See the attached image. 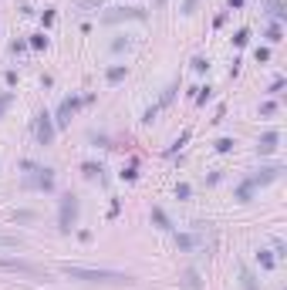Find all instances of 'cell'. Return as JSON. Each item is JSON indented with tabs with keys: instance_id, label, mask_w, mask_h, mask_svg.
Instances as JSON below:
<instances>
[{
	"instance_id": "obj_26",
	"label": "cell",
	"mask_w": 287,
	"mask_h": 290,
	"mask_svg": "<svg viewBox=\"0 0 287 290\" xmlns=\"http://www.w3.org/2000/svg\"><path fill=\"white\" fill-rule=\"evenodd\" d=\"M189 142V132H183V135H179V139H176V142H172V148H169V152H176V148H183V145Z\"/></svg>"
},
{
	"instance_id": "obj_15",
	"label": "cell",
	"mask_w": 287,
	"mask_h": 290,
	"mask_svg": "<svg viewBox=\"0 0 287 290\" xmlns=\"http://www.w3.org/2000/svg\"><path fill=\"white\" fill-rule=\"evenodd\" d=\"M250 196H253V186H250V182H240V189H236V199H240V203H250Z\"/></svg>"
},
{
	"instance_id": "obj_16",
	"label": "cell",
	"mask_w": 287,
	"mask_h": 290,
	"mask_svg": "<svg viewBox=\"0 0 287 290\" xmlns=\"http://www.w3.org/2000/svg\"><path fill=\"white\" fill-rule=\"evenodd\" d=\"M183 284H186L189 290H200V274H196V270H186V277H183Z\"/></svg>"
},
{
	"instance_id": "obj_34",
	"label": "cell",
	"mask_w": 287,
	"mask_h": 290,
	"mask_svg": "<svg viewBox=\"0 0 287 290\" xmlns=\"http://www.w3.org/2000/svg\"><path fill=\"white\" fill-rule=\"evenodd\" d=\"M155 3H159V7H162V3H166V0H155Z\"/></svg>"
},
{
	"instance_id": "obj_20",
	"label": "cell",
	"mask_w": 287,
	"mask_h": 290,
	"mask_svg": "<svg viewBox=\"0 0 287 290\" xmlns=\"http://www.w3.org/2000/svg\"><path fill=\"white\" fill-rule=\"evenodd\" d=\"M105 0H74V7L78 10H95V7H101Z\"/></svg>"
},
{
	"instance_id": "obj_1",
	"label": "cell",
	"mask_w": 287,
	"mask_h": 290,
	"mask_svg": "<svg viewBox=\"0 0 287 290\" xmlns=\"http://www.w3.org/2000/svg\"><path fill=\"white\" fill-rule=\"evenodd\" d=\"M61 274L84 284H129L132 280L129 274H118V270H95V267H71V263H61Z\"/></svg>"
},
{
	"instance_id": "obj_22",
	"label": "cell",
	"mask_w": 287,
	"mask_h": 290,
	"mask_svg": "<svg viewBox=\"0 0 287 290\" xmlns=\"http://www.w3.org/2000/svg\"><path fill=\"white\" fill-rule=\"evenodd\" d=\"M267 41H270V44H277V41H281V24H274V27L267 31Z\"/></svg>"
},
{
	"instance_id": "obj_7",
	"label": "cell",
	"mask_w": 287,
	"mask_h": 290,
	"mask_svg": "<svg viewBox=\"0 0 287 290\" xmlns=\"http://www.w3.org/2000/svg\"><path fill=\"white\" fill-rule=\"evenodd\" d=\"M281 172H284L281 165H264V169H260V172H253V176H250L247 182H250V186L257 189V186H267V182H274V179H277Z\"/></svg>"
},
{
	"instance_id": "obj_21",
	"label": "cell",
	"mask_w": 287,
	"mask_h": 290,
	"mask_svg": "<svg viewBox=\"0 0 287 290\" xmlns=\"http://www.w3.org/2000/svg\"><path fill=\"white\" fill-rule=\"evenodd\" d=\"M81 172H84L88 179H95V176L101 172V165H95V162H84V165H81Z\"/></svg>"
},
{
	"instance_id": "obj_25",
	"label": "cell",
	"mask_w": 287,
	"mask_h": 290,
	"mask_svg": "<svg viewBox=\"0 0 287 290\" xmlns=\"http://www.w3.org/2000/svg\"><path fill=\"white\" fill-rule=\"evenodd\" d=\"M206 68H210L206 58H193V71H206Z\"/></svg>"
},
{
	"instance_id": "obj_10",
	"label": "cell",
	"mask_w": 287,
	"mask_h": 290,
	"mask_svg": "<svg viewBox=\"0 0 287 290\" xmlns=\"http://www.w3.org/2000/svg\"><path fill=\"white\" fill-rule=\"evenodd\" d=\"M277 142H281V135H277V132H264V135H260V142H257V152H260V155H270V152L277 148Z\"/></svg>"
},
{
	"instance_id": "obj_3",
	"label": "cell",
	"mask_w": 287,
	"mask_h": 290,
	"mask_svg": "<svg viewBox=\"0 0 287 290\" xmlns=\"http://www.w3.org/2000/svg\"><path fill=\"white\" fill-rule=\"evenodd\" d=\"M0 270H7V274H41V267L37 263H31V260H20V257H0Z\"/></svg>"
},
{
	"instance_id": "obj_6",
	"label": "cell",
	"mask_w": 287,
	"mask_h": 290,
	"mask_svg": "<svg viewBox=\"0 0 287 290\" xmlns=\"http://www.w3.org/2000/svg\"><path fill=\"white\" fill-rule=\"evenodd\" d=\"M78 108H81V98H65V101H61V108H58V118H54V125H58V129H65V125L71 122V115L78 112Z\"/></svg>"
},
{
	"instance_id": "obj_5",
	"label": "cell",
	"mask_w": 287,
	"mask_h": 290,
	"mask_svg": "<svg viewBox=\"0 0 287 290\" xmlns=\"http://www.w3.org/2000/svg\"><path fill=\"white\" fill-rule=\"evenodd\" d=\"M34 135H37V142H41V145H51V142H54V122H51V115H48V112H41V115H37V122H34Z\"/></svg>"
},
{
	"instance_id": "obj_4",
	"label": "cell",
	"mask_w": 287,
	"mask_h": 290,
	"mask_svg": "<svg viewBox=\"0 0 287 290\" xmlns=\"http://www.w3.org/2000/svg\"><path fill=\"white\" fill-rule=\"evenodd\" d=\"M101 20L105 24H115V20H145V10L142 7H115V10H105Z\"/></svg>"
},
{
	"instance_id": "obj_33",
	"label": "cell",
	"mask_w": 287,
	"mask_h": 290,
	"mask_svg": "<svg viewBox=\"0 0 287 290\" xmlns=\"http://www.w3.org/2000/svg\"><path fill=\"white\" fill-rule=\"evenodd\" d=\"M243 3H247V0H230V7H243Z\"/></svg>"
},
{
	"instance_id": "obj_24",
	"label": "cell",
	"mask_w": 287,
	"mask_h": 290,
	"mask_svg": "<svg viewBox=\"0 0 287 290\" xmlns=\"http://www.w3.org/2000/svg\"><path fill=\"white\" fill-rule=\"evenodd\" d=\"M189 193H193V189H189L186 182H179V186H176V199H189Z\"/></svg>"
},
{
	"instance_id": "obj_11",
	"label": "cell",
	"mask_w": 287,
	"mask_h": 290,
	"mask_svg": "<svg viewBox=\"0 0 287 290\" xmlns=\"http://www.w3.org/2000/svg\"><path fill=\"white\" fill-rule=\"evenodd\" d=\"M17 246H24L20 233H0V250H17Z\"/></svg>"
},
{
	"instance_id": "obj_9",
	"label": "cell",
	"mask_w": 287,
	"mask_h": 290,
	"mask_svg": "<svg viewBox=\"0 0 287 290\" xmlns=\"http://www.w3.org/2000/svg\"><path fill=\"white\" fill-rule=\"evenodd\" d=\"M176 91H179V88H176V84H169V88L162 91V98H159V101H155V105H152V108L142 115V122H152V118H155V115H159V112H162V108H166V105L176 98Z\"/></svg>"
},
{
	"instance_id": "obj_28",
	"label": "cell",
	"mask_w": 287,
	"mask_h": 290,
	"mask_svg": "<svg viewBox=\"0 0 287 290\" xmlns=\"http://www.w3.org/2000/svg\"><path fill=\"white\" fill-rule=\"evenodd\" d=\"M14 219H17V223H31V219H34V213H31V209H20Z\"/></svg>"
},
{
	"instance_id": "obj_8",
	"label": "cell",
	"mask_w": 287,
	"mask_h": 290,
	"mask_svg": "<svg viewBox=\"0 0 287 290\" xmlns=\"http://www.w3.org/2000/svg\"><path fill=\"white\" fill-rule=\"evenodd\" d=\"M34 172H37V176H27V179H24L31 189H51V186H54V172H51V169H34Z\"/></svg>"
},
{
	"instance_id": "obj_23",
	"label": "cell",
	"mask_w": 287,
	"mask_h": 290,
	"mask_svg": "<svg viewBox=\"0 0 287 290\" xmlns=\"http://www.w3.org/2000/svg\"><path fill=\"white\" fill-rule=\"evenodd\" d=\"M31 48H37V51L48 48V37H44V34H34V37H31Z\"/></svg>"
},
{
	"instance_id": "obj_14",
	"label": "cell",
	"mask_w": 287,
	"mask_h": 290,
	"mask_svg": "<svg viewBox=\"0 0 287 290\" xmlns=\"http://www.w3.org/2000/svg\"><path fill=\"white\" fill-rule=\"evenodd\" d=\"M240 280H243V290H260V287H257V280H253V274H250L247 267L240 270Z\"/></svg>"
},
{
	"instance_id": "obj_17",
	"label": "cell",
	"mask_w": 287,
	"mask_h": 290,
	"mask_svg": "<svg viewBox=\"0 0 287 290\" xmlns=\"http://www.w3.org/2000/svg\"><path fill=\"white\" fill-rule=\"evenodd\" d=\"M105 78H108L112 84H115V81H122V78H125V64H115V68H108V74H105Z\"/></svg>"
},
{
	"instance_id": "obj_30",
	"label": "cell",
	"mask_w": 287,
	"mask_h": 290,
	"mask_svg": "<svg viewBox=\"0 0 287 290\" xmlns=\"http://www.w3.org/2000/svg\"><path fill=\"white\" fill-rule=\"evenodd\" d=\"M257 61H270V51L267 48H257Z\"/></svg>"
},
{
	"instance_id": "obj_19",
	"label": "cell",
	"mask_w": 287,
	"mask_h": 290,
	"mask_svg": "<svg viewBox=\"0 0 287 290\" xmlns=\"http://www.w3.org/2000/svg\"><path fill=\"white\" fill-rule=\"evenodd\" d=\"M257 260H260V267H264V270H270V267H274V253H267V250H260V253H257Z\"/></svg>"
},
{
	"instance_id": "obj_29",
	"label": "cell",
	"mask_w": 287,
	"mask_h": 290,
	"mask_svg": "<svg viewBox=\"0 0 287 290\" xmlns=\"http://www.w3.org/2000/svg\"><path fill=\"white\" fill-rule=\"evenodd\" d=\"M125 48H129V41H122V37H118V41H112V51H125Z\"/></svg>"
},
{
	"instance_id": "obj_13",
	"label": "cell",
	"mask_w": 287,
	"mask_h": 290,
	"mask_svg": "<svg viewBox=\"0 0 287 290\" xmlns=\"http://www.w3.org/2000/svg\"><path fill=\"white\" fill-rule=\"evenodd\" d=\"M152 223H155L159 229H172V223H169V216H166L162 209H152Z\"/></svg>"
},
{
	"instance_id": "obj_31",
	"label": "cell",
	"mask_w": 287,
	"mask_h": 290,
	"mask_svg": "<svg viewBox=\"0 0 287 290\" xmlns=\"http://www.w3.org/2000/svg\"><path fill=\"white\" fill-rule=\"evenodd\" d=\"M274 108H277L274 101H264V108H260V115H274Z\"/></svg>"
},
{
	"instance_id": "obj_32",
	"label": "cell",
	"mask_w": 287,
	"mask_h": 290,
	"mask_svg": "<svg viewBox=\"0 0 287 290\" xmlns=\"http://www.w3.org/2000/svg\"><path fill=\"white\" fill-rule=\"evenodd\" d=\"M10 98H14V95H0V115H3V108L10 105Z\"/></svg>"
},
{
	"instance_id": "obj_2",
	"label": "cell",
	"mask_w": 287,
	"mask_h": 290,
	"mask_svg": "<svg viewBox=\"0 0 287 290\" xmlns=\"http://www.w3.org/2000/svg\"><path fill=\"white\" fill-rule=\"evenodd\" d=\"M74 219H78V196L68 193V196L61 199V209H58V229H61V233H71Z\"/></svg>"
},
{
	"instance_id": "obj_12",
	"label": "cell",
	"mask_w": 287,
	"mask_h": 290,
	"mask_svg": "<svg viewBox=\"0 0 287 290\" xmlns=\"http://www.w3.org/2000/svg\"><path fill=\"white\" fill-rule=\"evenodd\" d=\"M176 246H179V250H193V246H196V236H189V233H176Z\"/></svg>"
},
{
	"instance_id": "obj_27",
	"label": "cell",
	"mask_w": 287,
	"mask_h": 290,
	"mask_svg": "<svg viewBox=\"0 0 287 290\" xmlns=\"http://www.w3.org/2000/svg\"><path fill=\"white\" fill-rule=\"evenodd\" d=\"M230 148H233V139H219L216 142V152H230Z\"/></svg>"
},
{
	"instance_id": "obj_18",
	"label": "cell",
	"mask_w": 287,
	"mask_h": 290,
	"mask_svg": "<svg viewBox=\"0 0 287 290\" xmlns=\"http://www.w3.org/2000/svg\"><path fill=\"white\" fill-rule=\"evenodd\" d=\"M247 41H250V31H247V27H240V31L233 34V44H236V48H247Z\"/></svg>"
}]
</instances>
